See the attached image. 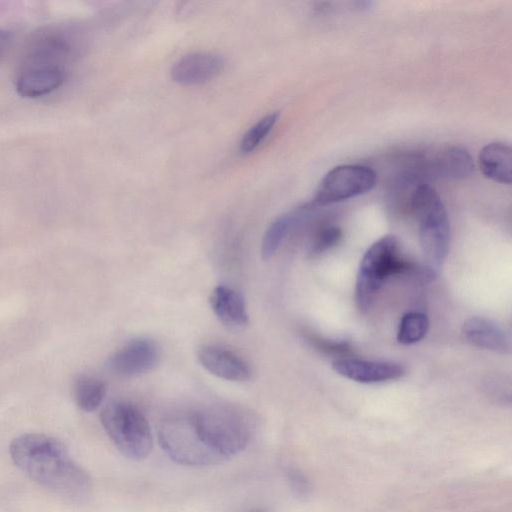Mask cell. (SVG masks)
Here are the masks:
<instances>
[{
    "label": "cell",
    "mask_w": 512,
    "mask_h": 512,
    "mask_svg": "<svg viewBox=\"0 0 512 512\" xmlns=\"http://www.w3.org/2000/svg\"><path fill=\"white\" fill-rule=\"evenodd\" d=\"M9 452L23 473L59 496L82 501L90 495V475L60 440L39 433L22 434L13 439Z\"/></svg>",
    "instance_id": "obj_1"
},
{
    "label": "cell",
    "mask_w": 512,
    "mask_h": 512,
    "mask_svg": "<svg viewBox=\"0 0 512 512\" xmlns=\"http://www.w3.org/2000/svg\"><path fill=\"white\" fill-rule=\"evenodd\" d=\"M406 211L419 223V241L423 254L425 278H434L442 267L450 244V224L444 204L428 183L412 190Z\"/></svg>",
    "instance_id": "obj_2"
},
{
    "label": "cell",
    "mask_w": 512,
    "mask_h": 512,
    "mask_svg": "<svg viewBox=\"0 0 512 512\" xmlns=\"http://www.w3.org/2000/svg\"><path fill=\"white\" fill-rule=\"evenodd\" d=\"M204 444L224 462L250 443L255 424L250 414L232 405H213L191 412Z\"/></svg>",
    "instance_id": "obj_3"
},
{
    "label": "cell",
    "mask_w": 512,
    "mask_h": 512,
    "mask_svg": "<svg viewBox=\"0 0 512 512\" xmlns=\"http://www.w3.org/2000/svg\"><path fill=\"white\" fill-rule=\"evenodd\" d=\"M69 45L58 37L37 42L20 67L15 81L16 90L25 98L47 96L62 86L65 80L66 56Z\"/></svg>",
    "instance_id": "obj_4"
},
{
    "label": "cell",
    "mask_w": 512,
    "mask_h": 512,
    "mask_svg": "<svg viewBox=\"0 0 512 512\" xmlns=\"http://www.w3.org/2000/svg\"><path fill=\"white\" fill-rule=\"evenodd\" d=\"M414 269L413 264L400 254L398 240L394 236L381 237L361 259L355 286L357 307L361 311L368 310L389 277L410 273Z\"/></svg>",
    "instance_id": "obj_5"
},
{
    "label": "cell",
    "mask_w": 512,
    "mask_h": 512,
    "mask_svg": "<svg viewBox=\"0 0 512 512\" xmlns=\"http://www.w3.org/2000/svg\"><path fill=\"white\" fill-rule=\"evenodd\" d=\"M100 419L106 433L124 456L132 460L149 456L153 448L151 428L135 405L111 401L103 408Z\"/></svg>",
    "instance_id": "obj_6"
},
{
    "label": "cell",
    "mask_w": 512,
    "mask_h": 512,
    "mask_svg": "<svg viewBox=\"0 0 512 512\" xmlns=\"http://www.w3.org/2000/svg\"><path fill=\"white\" fill-rule=\"evenodd\" d=\"M158 441L168 457L180 465L203 467L221 463L200 438L191 413L163 419L158 427Z\"/></svg>",
    "instance_id": "obj_7"
},
{
    "label": "cell",
    "mask_w": 512,
    "mask_h": 512,
    "mask_svg": "<svg viewBox=\"0 0 512 512\" xmlns=\"http://www.w3.org/2000/svg\"><path fill=\"white\" fill-rule=\"evenodd\" d=\"M376 180L377 174L371 167L339 165L322 178L309 204L316 208L365 194L375 186Z\"/></svg>",
    "instance_id": "obj_8"
},
{
    "label": "cell",
    "mask_w": 512,
    "mask_h": 512,
    "mask_svg": "<svg viewBox=\"0 0 512 512\" xmlns=\"http://www.w3.org/2000/svg\"><path fill=\"white\" fill-rule=\"evenodd\" d=\"M420 166L426 182L431 179H464L472 174L474 168L471 155L460 146L420 151Z\"/></svg>",
    "instance_id": "obj_9"
},
{
    "label": "cell",
    "mask_w": 512,
    "mask_h": 512,
    "mask_svg": "<svg viewBox=\"0 0 512 512\" xmlns=\"http://www.w3.org/2000/svg\"><path fill=\"white\" fill-rule=\"evenodd\" d=\"M160 359L157 344L147 338L130 341L108 360L109 369L121 377H135L154 369Z\"/></svg>",
    "instance_id": "obj_10"
},
{
    "label": "cell",
    "mask_w": 512,
    "mask_h": 512,
    "mask_svg": "<svg viewBox=\"0 0 512 512\" xmlns=\"http://www.w3.org/2000/svg\"><path fill=\"white\" fill-rule=\"evenodd\" d=\"M224 58L213 52H193L179 58L171 67L174 82L192 86L206 83L221 74Z\"/></svg>",
    "instance_id": "obj_11"
},
{
    "label": "cell",
    "mask_w": 512,
    "mask_h": 512,
    "mask_svg": "<svg viewBox=\"0 0 512 512\" xmlns=\"http://www.w3.org/2000/svg\"><path fill=\"white\" fill-rule=\"evenodd\" d=\"M200 364L218 378L246 382L251 379L250 365L237 353L218 345H203L197 351Z\"/></svg>",
    "instance_id": "obj_12"
},
{
    "label": "cell",
    "mask_w": 512,
    "mask_h": 512,
    "mask_svg": "<svg viewBox=\"0 0 512 512\" xmlns=\"http://www.w3.org/2000/svg\"><path fill=\"white\" fill-rule=\"evenodd\" d=\"M333 370L355 382L372 384L401 378L404 368L392 362H375L355 358H340L333 362Z\"/></svg>",
    "instance_id": "obj_13"
},
{
    "label": "cell",
    "mask_w": 512,
    "mask_h": 512,
    "mask_svg": "<svg viewBox=\"0 0 512 512\" xmlns=\"http://www.w3.org/2000/svg\"><path fill=\"white\" fill-rule=\"evenodd\" d=\"M209 303L218 320L231 330L243 329L249 322L246 303L238 291L226 286H216Z\"/></svg>",
    "instance_id": "obj_14"
},
{
    "label": "cell",
    "mask_w": 512,
    "mask_h": 512,
    "mask_svg": "<svg viewBox=\"0 0 512 512\" xmlns=\"http://www.w3.org/2000/svg\"><path fill=\"white\" fill-rule=\"evenodd\" d=\"M464 339L477 348L506 354L510 352V340L494 322L483 317H470L462 327Z\"/></svg>",
    "instance_id": "obj_15"
},
{
    "label": "cell",
    "mask_w": 512,
    "mask_h": 512,
    "mask_svg": "<svg viewBox=\"0 0 512 512\" xmlns=\"http://www.w3.org/2000/svg\"><path fill=\"white\" fill-rule=\"evenodd\" d=\"M483 175L500 184H510L512 180V156L509 145L492 142L484 146L478 157Z\"/></svg>",
    "instance_id": "obj_16"
},
{
    "label": "cell",
    "mask_w": 512,
    "mask_h": 512,
    "mask_svg": "<svg viewBox=\"0 0 512 512\" xmlns=\"http://www.w3.org/2000/svg\"><path fill=\"white\" fill-rule=\"evenodd\" d=\"M315 208L306 204L295 211L280 216L267 228L261 243V256L270 259L281 246L290 230L305 220Z\"/></svg>",
    "instance_id": "obj_17"
},
{
    "label": "cell",
    "mask_w": 512,
    "mask_h": 512,
    "mask_svg": "<svg viewBox=\"0 0 512 512\" xmlns=\"http://www.w3.org/2000/svg\"><path fill=\"white\" fill-rule=\"evenodd\" d=\"M73 392L79 408L92 412L102 403L106 394V385L94 376L81 375L75 381Z\"/></svg>",
    "instance_id": "obj_18"
},
{
    "label": "cell",
    "mask_w": 512,
    "mask_h": 512,
    "mask_svg": "<svg viewBox=\"0 0 512 512\" xmlns=\"http://www.w3.org/2000/svg\"><path fill=\"white\" fill-rule=\"evenodd\" d=\"M429 328V320L424 313L408 312L399 322L397 340L403 345H410L422 340Z\"/></svg>",
    "instance_id": "obj_19"
},
{
    "label": "cell",
    "mask_w": 512,
    "mask_h": 512,
    "mask_svg": "<svg viewBox=\"0 0 512 512\" xmlns=\"http://www.w3.org/2000/svg\"><path fill=\"white\" fill-rule=\"evenodd\" d=\"M278 118L279 114L273 112L259 119L242 136L239 143L240 151L248 154L256 150L273 130Z\"/></svg>",
    "instance_id": "obj_20"
},
{
    "label": "cell",
    "mask_w": 512,
    "mask_h": 512,
    "mask_svg": "<svg viewBox=\"0 0 512 512\" xmlns=\"http://www.w3.org/2000/svg\"><path fill=\"white\" fill-rule=\"evenodd\" d=\"M342 237V230L331 223H322L315 230L309 253L311 256H319L334 247Z\"/></svg>",
    "instance_id": "obj_21"
},
{
    "label": "cell",
    "mask_w": 512,
    "mask_h": 512,
    "mask_svg": "<svg viewBox=\"0 0 512 512\" xmlns=\"http://www.w3.org/2000/svg\"><path fill=\"white\" fill-rule=\"evenodd\" d=\"M306 338L316 349L327 354L344 356L343 358H345L351 352V347L346 341L324 339L312 334L307 335Z\"/></svg>",
    "instance_id": "obj_22"
},
{
    "label": "cell",
    "mask_w": 512,
    "mask_h": 512,
    "mask_svg": "<svg viewBox=\"0 0 512 512\" xmlns=\"http://www.w3.org/2000/svg\"><path fill=\"white\" fill-rule=\"evenodd\" d=\"M287 480L294 495L304 497L308 494L309 484L301 472L296 469H289L287 471Z\"/></svg>",
    "instance_id": "obj_23"
},
{
    "label": "cell",
    "mask_w": 512,
    "mask_h": 512,
    "mask_svg": "<svg viewBox=\"0 0 512 512\" xmlns=\"http://www.w3.org/2000/svg\"><path fill=\"white\" fill-rule=\"evenodd\" d=\"M10 40V35L7 31L0 30V54L5 50Z\"/></svg>",
    "instance_id": "obj_24"
},
{
    "label": "cell",
    "mask_w": 512,
    "mask_h": 512,
    "mask_svg": "<svg viewBox=\"0 0 512 512\" xmlns=\"http://www.w3.org/2000/svg\"><path fill=\"white\" fill-rule=\"evenodd\" d=\"M249 512H269L267 509L265 508H254V509H251Z\"/></svg>",
    "instance_id": "obj_25"
}]
</instances>
